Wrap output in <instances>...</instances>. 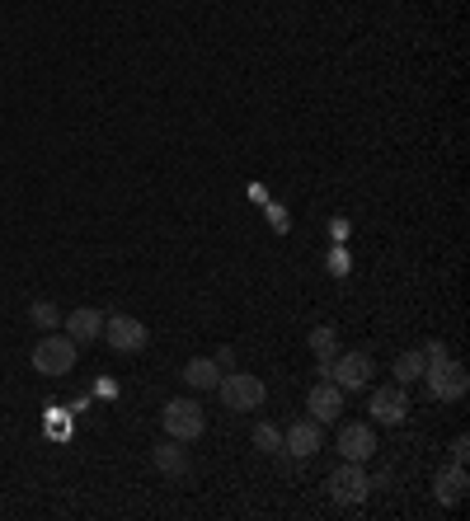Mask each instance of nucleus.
I'll use <instances>...</instances> for the list:
<instances>
[{"label":"nucleus","mask_w":470,"mask_h":521,"mask_svg":"<svg viewBox=\"0 0 470 521\" xmlns=\"http://www.w3.org/2000/svg\"><path fill=\"white\" fill-rule=\"evenodd\" d=\"M217 395L231 414H254V409H264L268 385L259 381V376H250V371H221Z\"/></svg>","instance_id":"nucleus-1"},{"label":"nucleus","mask_w":470,"mask_h":521,"mask_svg":"<svg viewBox=\"0 0 470 521\" xmlns=\"http://www.w3.org/2000/svg\"><path fill=\"white\" fill-rule=\"evenodd\" d=\"M76 357H80L76 338L57 334V329H47V334L38 338V348H33V371H38V376H71Z\"/></svg>","instance_id":"nucleus-2"},{"label":"nucleus","mask_w":470,"mask_h":521,"mask_svg":"<svg viewBox=\"0 0 470 521\" xmlns=\"http://www.w3.org/2000/svg\"><path fill=\"white\" fill-rule=\"evenodd\" d=\"M160 423H165V432H170L174 442H198L207 432V414L198 399H170L160 409Z\"/></svg>","instance_id":"nucleus-3"},{"label":"nucleus","mask_w":470,"mask_h":521,"mask_svg":"<svg viewBox=\"0 0 470 521\" xmlns=\"http://www.w3.org/2000/svg\"><path fill=\"white\" fill-rule=\"evenodd\" d=\"M367 493H372V479L362 470V460H344L334 475H329V498L339 507H358L367 503Z\"/></svg>","instance_id":"nucleus-4"},{"label":"nucleus","mask_w":470,"mask_h":521,"mask_svg":"<svg viewBox=\"0 0 470 521\" xmlns=\"http://www.w3.org/2000/svg\"><path fill=\"white\" fill-rule=\"evenodd\" d=\"M104 343H109L113 353H141L151 343V334H146V324L137 315H109L104 320Z\"/></svg>","instance_id":"nucleus-5"},{"label":"nucleus","mask_w":470,"mask_h":521,"mask_svg":"<svg viewBox=\"0 0 470 521\" xmlns=\"http://www.w3.org/2000/svg\"><path fill=\"white\" fill-rule=\"evenodd\" d=\"M423 376H428V390H433V399H442V404H456V399L470 390L466 367H461V362H452V357H447L442 367H428Z\"/></svg>","instance_id":"nucleus-6"},{"label":"nucleus","mask_w":470,"mask_h":521,"mask_svg":"<svg viewBox=\"0 0 470 521\" xmlns=\"http://www.w3.org/2000/svg\"><path fill=\"white\" fill-rule=\"evenodd\" d=\"M367 414L376 418V423H405V414H409V385H381V390H372V409Z\"/></svg>","instance_id":"nucleus-7"},{"label":"nucleus","mask_w":470,"mask_h":521,"mask_svg":"<svg viewBox=\"0 0 470 521\" xmlns=\"http://www.w3.org/2000/svg\"><path fill=\"white\" fill-rule=\"evenodd\" d=\"M339 456L344 460H372L376 456V432L367 423H344L339 428Z\"/></svg>","instance_id":"nucleus-8"},{"label":"nucleus","mask_w":470,"mask_h":521,"mask_svg":"<svg viewBox=\"0 0 470 521\" xmlns=\"http://www.w3.org/2000/svg\"><path fill=\"white\" fill-rule=\"evenodd\" d=\"M372 371L376 367H372V357H367V353H344L339 362H334V371H329V376H334V385H339V390H362Z\"/></svg>","instance_id":"nucleus-9"},{"label":"nucleus","mask_w":470,"mask_h":521,"mask_svg":"<svg viewBox=\"0 0 470 521\" xmlns=\"http://www.w3.org/2000/svg\"><path fill=\"white\" fill-rule=\"evenodd\" d=\"M306 409H311L315 423H329V418H339V414H344V390H339L334 381L311 385V395H306Z\"/></svg>","instance_id":"nucleus-10"},{"label":"nucleus","mask_w":470,"mask_h":521,"mask_svg":"<svg viewBox=\"0 0 470 521\" xmlns=\"http://www.w3.org/2000/svg\"><path fill=\"white\" fill-rule=\"evenodd\" d=\"M320 442H325V432H320V423H315V418H306V423H292V428L282 432V451H292L297 460L315 456V451H320Z\"/></svg>","instance_id":"nucleus-11"},{"label":"nucleus","mask_w":470,"mask_h":521,"mask_svg":"<svg viewBox=\"0 0 470 521\" xmlns=\"http://www.w3.org/2000/svg\"><path fill=\"white\" fill-rule=\"evenodd\" d=\"M66 334L76 338V343H99L104 338V310L94 306H80L66 315Z\"/></svg>","instance_id":"nucleus-12"},{"label":"nucleus","mask_w":470,"mask_h":521,"mask_svg":"<svg viewBox=\"0 0 470 521\" xmlns=\"http://www.w3.org/2000/svg\"><path fill=\"white\" fill-rule=\"evenodd\" d=\"M466 489H470V479H466V465H447V470H438V479H433V493H438V503H461L466 498Z\"/></svg>","instance_id":"nucleus-13"},{"label":"nucleus","mask_w":470,"mask_h":521,"mask_svg":"<svg viewBox=\"0 0 470 521\" xmlns=\"http://www.w3.org/2000/svg\"><path fill=\"white\" fill-rule=\"evenodd\" d=\"M151 460H156V470L165 479H184L188 475V456H184V442H160L156 451H151Z\"/></svg>","instance_id":"nucleus-14"},{"label":"nucleus","mask_w":470,"mask_h":521,"mask_svg":"<svg viewBox=\"0 0 470 521\" xmlns=\"http://www.w3.org/2000/svg\"><path fill=\"white\" fill-rule=\"evenodd\" d=\"M184 381L193 385V390H217L221 371H217L212 357H193V362H184Z\"/></svg>","instance_id":"nucleus-15"},{"label":"nucleus","mask_w":470,"mask_h":521,"mask_svg":"<svg viewBox=\"0 0 470 521\" xmlns=\"http://www.w3.org/2000/svg\"><path fill=\"white\" fill-rule=\"evenodd\" d=\"M311 353L320 357V376H329V357L339 353V334H334L329 324H320V329L311 334Z\"/></svg>","instance_id":"nucleus-16"},{"label":"nucleus","mask_w":470,"mask_h":521,"mask_svg":"<svg viewBox=\"0 0 470 521\" xmlns=\"http://www.w3.org/2000/svg\"><path fill=\"white\" fill-rule=\"evenodd\" d=\"M395 376H400V385L423 381V353H400L395 357Z\"/></svg>","instance_id":"nucleus-17"},{"label":"nucleus","mask_w":470,"mask_h":521,"mask_svg":"<svg viewBox=\"0 0 470 521\" xmlns=\"http://www.w3.org/2000/svg\"><path fill=\"white\" fill-rule=\"evenodd\" d=\"M29 320L47 334V329H57V324H62V310L52 306V301H33V306H29Z\"/></svg>","instance_id":"nucleus-18"},{"label":"nucleus","mask_w":470,"mask_h":521,"mask_svg":"<svg viewBox=\"0 0 470 521\" xmlns=\"http://www.w3.org/2000/svg\"><path fill=\"white\" fill-rule=\"evenodd\" d=\"M254 446H259V451H278V446H282V432L273 428V423H259V428H254Z\"/></svg>","instance_id":"nucleus-19"},{"label":"nucleus","mask_w":470,"mask_h":521,"mask_svg":"<svg viewBox=\"0 0 470 521\" xmlns=\"http://www.w3.org/2000/svg\"><path fill=\"white\" fill-rule=\"evenodd\" d=\"M442 362H447V348H442V338H433V343L423 348V371H428V367H442Z\"/></svg>","instance_id":"nucleus-20"},{"label":"nucleus","mask_w":470,"mask_h":521,"mask_svg":"<svg viewBox=\"0 0 470 521\" xmlns=\"http://www.w3.org/2000/svg\"><path fill=\"white\" fill-rule=\"evenodd\" d=\"M452 460H456V465H466V460H470V437H456V442H452Z\"/></svg>","instance_id":"nucleus-21"},{"label":"nucleus","mask_w":470,"mask_h":521,"mask_svg":"<svg viewBox=\"0 0 470 521\" xmlns=\"http://www.w3.org/2000/svg\"><path fill=\"white\" fill-rule=\"evenodd\" d=\"M212 362H217V371H231V362H235V353H231V348H221V353H217V357H212Z\"/></svg>","instance_id":"nucleus-22"}]
</instances>
